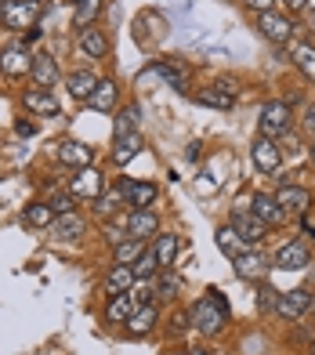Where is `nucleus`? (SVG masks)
I'll return each instance as SVG.
<instances>
[{
  "mask_svg": "<svg viewBox=\"0 0 315 355\" xmlns=\"http://www.w3.org/2000/svg\"><path fill=\"white\" fill-rule=\"evenodd\" d=\"M188 322H192L203 337H217L228 327V304H225V297L217 294V290H210V294L203 301H196V309L188 312Z\"/></svg>",
  "mask_w": 315,
  "mask_h": 355,
  "instance_id": "1",
  "label": "nucleus"
},
{
  "mask_svg": "<svg viewBox=\"0 0 315 355\" xmlns=\"http://www.w3.org/2000/svg\"><path fill=\"white\" fill-rule=\"evenodd\" d=\"M258 127H261V135L264 138H282V135H290L294 131V109L290 102H264L261 105V116H258Z\"/></svg>",
  "mask_w": 315,
  "mask_h": 355,
  "instance_id": "2",
  "label": "nucleus"
},
{
  "mask_svg": "<svg viewBox=\"0 0 315 355\" xmlns=\"http://www.w3.org/2000/svg\"><path fill=\"white\" fill-rule=\"evenodd\" d=\"M232 268H235V276L246 279V283H264V276L272 272V257L261 247H246L240 257H232Z\"/></svg>",
  "mask_w": 315,
  "mask_h": 355,
  "instance_id": "3",
  "label": "nucleus"
},
{
  "mask_svg": "<svg viewBox=\"0 0 315 355\" xmlns=\"http://www.w3.org/2000/svg\"><path fill=\"white\" fill-rule=\"evenodd\" d=\"M37 19H40V0H8L4 15H0V22H4L8 29H19V33L33 29Z\"/></svg>",
  "mask_w": 315,
  "mask_h": 355,
  "instance_id": "4",
  "label": "nucleus"
},
{
  "mask_svg": "<svg viewBox=\"0 0 315 355\" xmlns=\"http://www.w3.org/2000/svg\"><path fill=\"white\" fill-rule=\"evenodd\" d=\"M258 29L264 37H269L272 44H294V33H297V26L290 15H282V11H264L258 15Z\"/></svg>",
  "mask_w": 315,
  "mask_h": 355,
  "instance_id": "5",
  "label": "nucleus"
},
{
  "mask_svg": "<svg viewBox=\"0 0 315 355\" xmlns=\"http://www.w3.org/2000/svg\"><path fill=\"white\" fill-rule=\"evenodd\" d=\"M308 309H312V290H305V286L287 290V294H279V297H276V315H279V319H287V322H297Z\"/></svg>",
  "mask_w": 315,
  "mask_h": 355,
  "instance_id": "6",
  "label": "nucleus"
},
{
  "mask_svg": "<svg viewBox=\"0 0 315 355\" xmlns=\"http://www.w3.org/2000/svg\"><path fill=\"white\" fill-rule=\"evenodd\" d=\"M312 265V250L301 243V239H290V243H282L272 257V268H282V272H301Z\"/></svg>",
  "mask_w": 315,
  "mask_h": 355,
  "instance_id": "7",
  "label": "nucleus"
},
{
  "mask_svg": "<svg viewBox=\"0 0 315 355\" xmlns=\"http://www.w3.org/2000/svg\"><path fill=\"white\" fill-rule=\"evenodd\" d=\"M250 159H254V167H258L261 174H276L279 164H282V149L276 145V138L258 135L254 145H250Z\"/></svg>",
  "mask_w": 315,
  "mask_h": 355,
  "instance_id": "8",
  "label": "nucleus"
},
{
  "mask_svg": "<svg viewBox=\"0 0 315 355\" xmlns=\"http://www.w3.org/2000/svg\"><path fill=\"white\" fill-rule=\"evenodd\" d=\"M232 229L240 232V239L246 247H261V239L269 236V225H264L254 211H235L232 214Z\"/></svg>",
  "mask_w": 315,
  "mask_h": 355,
  "instance_id": "9",
  "label": "nucleus"
},
{
  "mask_svg": "<svg viewBox=\"0 0 315 355\" xmlns=\"http://www.w3.org/2000/svg\"><path fill=\"white\" fill-rule=\"evenodd\" d=\"M102 189H105V178H102V171H94V167H80L73 174V182H69V192L76 200H98L102 196Z\"/></svg>",
  "mask_w": 315,
  "mask_h": 355,
  "instance_id": "10",
  "label": "nucleus"
},
{
  "mask_svg": "<svg viewBox=\"0 0 315 355\" xmlns=\"http://www.w3.org/2000/svg\"><path fill=\"white\" fill-rule=\"evenodd\" d=\"M29 69H33V51L22 44H11L0 51V73L4 76H29Z\"/></svg>",
  "mask_w": 315,
  "mask_h": 355,
  "instance_id": "11",
  "label": "nucleus"
},
{
  "mask_svg": "<svg viewBox=\"0 0 315 355\" xmlns=\"http://www.w3.org/2000/svg\"><path fill=\"white\" fill-rule=\"evenodd\" d=\"M196 102L210 105V109H232L235 105V84H232V80H217V84L196 91Z\"/></svg>",
  "mask_w": 315,
  "mask_h": 355,
  "instance_id": "12",
  "label": "nucleus"
},
{
  "mask_svg": "<svg viewBox=\"0 0 315 355\" xmlns=\"http://www.w3.org/2000/svg\"><path fill=\"white\" fill-rule=\"evenodd\" d=\"M58 164H66V167H73V171H80V167H91V159H94V149L87 141H76V138H66L58 145Z\"/></svg>",
  "mask_w": 315,
  "mask_h": 355,
  "instance_id": "13",
  "label": "nucleus"
},
{
  "mask_svg": "<svg viewBox=\"0 0 315 355\" xmlns=\"http://www.w3.org/2000/svg\"><path fill=\"white\" fill-rule=\"evenodd\" d=\"M276 200H279V207H282L287 214H308L312 192H308L305 185H282V189L276 192Z\"/></svg>",
  "mask_w": 315,
  "mask_h": 355,
  "instance_id": "14",
  "label": "nucleus"
},
{
  "mask_svg": "<svg viewBox=\"0 0 315 355\" xmlns=\"http://www.w3.org/2000/svg\"><path fill=\"white\" fill-rule=\"evenodd\" d=\"M141 149H145V138H141V131L116 135V138H113V164H116V167H127Z\"/></svg>",
  "mask_w": 315,
  "mask_h": 355,
  "instance_id": "15",
  "label": "nucleus"
},
{
  "mask_svg": "<svg viewBox=\"0 0 315 355\" xmlns=\"http://www.w3.org/2000/svg\"><path fill=\"white\" fill-rule=\"evenodd\" d=\"M250 211H254L264 225H269V229H276V225H282V221L290 218V214L279 207V200H276V196H264V192H258V196L250 200Z\"/></svg>",
  "mask_w": 315,
  "mask_h": 355,
  "instance_id": "16",
  "label": "nucleus"
},
{
  "mask_svg": "<svg viewBox=\"0 0 315 355\" xmlns=\"http://www.w3.org/2000/svg\"><path fill=\"white\" fill-rule=\"evenodd\" d=\"M127 236L131 239H156V236H160V218H156L152 211H131Z\"/></svg>",
  "mask_w": 315,
  "mask_h": 355,
  "instance_id": "17",
  "label": "nucleus"
},
{
  "mask_svg": "<svg viewBox=\"0 0 315 355\" xmlns=\"http://www.w3.org/2000/svg\"><path fill=\"white\" fill-rule=\"evenodd\" d=\"M29 76H33V84L44 87V91H51L58 84V62L51 55H33V69H29Z\"/></svg>",
  "mask_w": 315,
  "mask_h": 355,
  "instance_id": "18",
  "label": "nucleus"
},
{
  "mask_svg": "<svg viewBox=\"0 0 315 355\" xmlns=\"http://www.w3.org/2000/svg\"><path fill=\"white\" fill-rule=\"evenodd\" d=\"M51 229H55V239H62V243H73V239H80V236L87 232V221L73 211V214H58Z\"/></svg>",
  "mask_w": 315,
  "mask_h": 355,
  "instance_id": "19",
  "label": "nucleus"
},
{
  "mask_svg": "<svg viewBox=\"0 0 315 355\" xmlns=\"http://www.w3.org/2000/svg\"><path fill=\"white\" fill-rule=\"evenodd\" d=\"M120 102V87H116V80H98V87H94V94L87 98L91 109H98V112H113Z\"/></svg>",
  "mask_w": 315,
  "mask_h": 355,
  "instance_id": "20",
  "label": "nucleus"
},
{
  "mask_svg": "<svg viewBox=\"0 0 315 355\" xmlns=\"http://www.w3.org/2000/svg\"><path fill=\"white\" fill-rule=\"evenodd\" d=\"M94 87H98V76H94L91 69H76V73H69V76H66V91L73 94V98H80V102H87V98H91Z\"/></svg>",
  "mask_w": 315,
  "mask_h": 355,
  "instance_id": "21",
  "label": "nucleus"
},
{
  "mask_svg": "<svg viewBox=\"0 0 315 355\" xmlns=\"http://www.w3.org/2000/svg\"><path fill=\"white\" fill-rule=\"evenodd\" d=\"M26 109L37 112V116H58V112H62V105H58V98H55V91H44V87L26 94Z\"/></svg>",
  "mask_w": 315,
  "mask_h": 355,
  "instance_id": "22",
  "label": "nucleus"
},
{
  "mask_svg": "<svg viewBox=\"0 0 315 355\" xmlns=\"http://www.w3.org/2000/svg\"><path fill=\"white\" fill-rule=\"evenodd\" d=\"M178 247H181V239H178L174 232H160V236L152 239V254H156V261H160V268H170V265H174Z\"/></svg>",
  "mask_w": 315,
  "mask_h": 355,
  "instance_id": "23",
  "label": "nucleus"
},
{
  "mask_svg": "<svg viewBox=\"0 0 315 355\" xmlns=\"http://www.w3.org/2000/svg\"><path fill=\"white\" fill-rule=\"evenodd\" d=\"M156 322H160V309H156V304H141V309L131 312L127 330H131L134 337H138V334H152V330H156Z\"/></svg>",
  "mask_w": 315,
  "mask_h": 355,
  "instance_id": "24",
  "label": "nucleus"
},
{
  "mask_svg": "<svg viewBox=\"0 0 315 355\" xmlns=\"http://www.w3.org/2000/svg\"><path fill=\"white\" fill-rule=\"evenodd\" d=\"M138 283V276H134V268L131 265H113V272L105 276V290L109 294H131V286Z\"/></svg>",
  "mask_w": 315,
  "mask_h": 355,
  "instance_id": "25",
  "label": "nucleus"
},
{
  "mask_svg": "<svg viewBox=\"0 0 315 355\" xmlns=\"http://www.w3.org/2000/svg\"><path fill=\"white\" fill-rule=\"evenodd\" d=\"M156 196H160V189H156L152 182H131V189H127V203L134 207V211H152Z\"/></svg>",
  "mask_w": 315,
  "mask_h": 355,
  "instance_id": "26",
  "label": "nucleus"
},
{
  "mask_svg": "<svg viewBox=\"0 0 315 355\" xmlns=\"http://www.w3.org/2000/svg\"><path fill=\"white\" fill-rule=\"evenodd\" d=\"M80 47H84V55H91V58H105L109 55V37L102 33L98 26H87V29H80Z\"/></svg>",
  "mask_w": 315,
  "mask_h": 355,
  "instance_id": "27",
  "label": "nucleus"
},
{
  "mask_svg": "<svg viewBox=\"0 0 315 355\" xmlns=\"http://www.w3.org/2000/svg\"><path fill=\"white\" fill-rule=\"evenodd\" d=\"M290 62L297 66V73H301L305 80L315 84V47L312 44H290Z\"/></svg>",
  "mask_w": 315,
  "mask_h": 355,
  "instance_id": "28",
  "label": "nucleus"
},
{
  "mask_svg": "<svg viewBox=\"0 0 315 355\" xmlns=\"http://www.w3.org/2000/svg\"><path fill=\"white\" fill-rule=\"evenodd\" d=\"M152 69H156V76H160L163 84H170L174 91H185L188 87V76L181 69V62H152Z\"/></svg>",
  "mask_w": 315,
  "mask_h": 355,
  "instance_id": "29",
  "label": "nucleus"
},
{
  "mask_svg": "<svg viewBox=\"0 0 315 355\" xmlns=\"http://www.w3.org/2000/svg\"><path fill=\"white\" fill-rule=\"evenodd\" d=\"M55 211H51V203L47 200H40V203H29L26 207V214H22V221L29 225V229H47V225H55Z\"/></svg>",
  "mask_w": 315,
  "mask_h": 355,
  "instance_id": "30",
  "label": "nucleus"
},
{
  "mask_svg": "<svg viewBox=\"0 0 315 355\" xmlns=\"http://www.w3.org/2000/svg\"><path fill=\"white\" fill-rule=\"evenodd\" d=\"M214 243H217V250L228 254V257H240V254L246 250V243L240 239V232H235L232 225H222V229L214 232Z\"/></svg>",
  "mask_w": 315,
  "mask_h": 355,
  "instance_id": "31",
  "label": "nucleus"
},
{
  "mask_svg": "<svg viewBox=\"0 0 315 355\" xmlns=\"http://www.w3.org/2000/svg\"><path fill=\"white\" fill-rule=\"evenodd\" d=\"M102 4H105V0H76L73 26H76V29H87V26H94V19L102 15Z\"/></svg>",
  "mask_w": 315,
  "mask_h": 355,
  "instance_id": "32",
  "label": "nucleus"
},
{
  "mask_svg": "<svg viewBox=\"0 0 315 355\" xmlns=\"http://www.w3.org/2000/svg\"><path fill=\"white\" fill-rule=\"evenodd\" d=\"M127 189H131V182H120V189H116V192H109V196H105V192H102V196L94 200V214H102V218H109V214H113L116 207L123 203V200H127Z\"/></svg>",
  "mask_w": 315,
  "mask_h": 355,
  "instance_id": "33",
  "label": "nucleus"
},
{
  "mask_svg": "<svg viewBox=\"0 0 315 355\" xmlns=\"http://www.w3.org/2000/svg\"><path fill=\"white\" fill-rule=\"evenodd\" d=\"M145 247H149V239H123V243L113 250L116 254V265H134L141 254H145Z\"/></svg>",
  "mask_w": 315,
  "mask_h": 355,
  "instance_id": "34",
  "label": "nucleus"
},
{
  "mask_svg": "<svg viewBox=\"0 0 315 355\" xmlns=\"http://www.w3.org/2000/svg\"><path fill=\"white\" fill-rule=\"evenodd\" d=\"M131 312H134V301H131V294H116L113 301H109V309H105L109 322H127V319H131Z\"/></svg>",
  "mask_w": 315,
  "mask_h": 355,
  "instance_id": "35",
  "label": "nucleus"
},
{
  "mask_svg": "<svg viewBox=\"0 0 315 355\" xmlns=\"http://www.w3.org/2000/svg\"><path fill=\"white\" fill-rule=\"evenodd\" d=\"M131 268H134V276H138V279H156V276H160V261H156L152 247H145V254H141Z\"/></svg>",
  "mask_w": 315,
  "mask_h": 355,
  "instance_id": "36",
  "label": "nucleus"
},
{
  "mask_svg": "<svg viewBox=\"0 0 315 355\" xmlns=\"http://www.w3.org/2000/svg\"><path fill=\"white\" fill-rule=\"evenodd\" d=\"M138 116H141V109H138V105L120 109V112H116V123H113V138H116V135H131V131H134V123H138Z\"/></svg>",
  "mask_w": 315,
  "mask_h": 355,
  "instance_id": "37",
  "label": "nucleus"
},
{
  "mask_svg": "<svg viewBox=\"0 0 315 355\" xmlns=\"http://www.w3.org/2000/svg\"><path fill=\"white\" fill-rule=\"evenodd\" d=\"M178 290H181V279H178L170 268H160V279H156V294H160V297H174Z\"/></svg>",
  "mask_w": 315,
  "mask_h": 355,
  "instance_id": "38",
  "label": "nucleus"
},
{
  "mask_svg": "<svg viewBox=\"0 0 315 355\" xmlns=\"http://www.w3.org/2000/svg\"><path fill=\"white\" fill-rule=\"evenodd\" d=\"M152 297H156V283H152V279H138V283L131 286L134 309H141V304H152Z\"/></svg>",
  "mask_w": 315,
  "mask_h": 355,
  "instance_id": "39",
  "label": "nucleus"
},
{
  "mask_svg": "<svg viewBox=\"0 0 315 355\" xmlns=\"http://www.w3.org/2000/svg\"><path fill=\"white\" fill-rule=\"evenodd\" d=\"M47 203H51L55 214H73L76 211V196H73V192H51V200H47Z\"/></svg>",
  "mask_w": 315,
  "mask_h": 355,
  "instance_id": "40",
  "label": "nucleus"
},
{
  "mask_svg": "<svg viewBox=\"0 0 315 355\" xmlns=\"http://www.w3.org/2000/svg\"><path fill=\"white\" fill-rule=\"evenodd\" d=\"M276 297H279V290L261 286V290H258V309H261V312H276Z\"/></svg>",
  "mask_w": 315,
  "mask_h": 355,
  "instance_id": "41",
  "label": "nucleus"
},
{
  "mask_svg": "<svg viewBox=\"0 0 315 355\" xmlns=\"http://www.w3.org/2000/svg\"><path fill=\"white\" fill-rule=\"evenodd\" d=\"M243 4L254 11V15H264V11H276V4L279 0H243Z\"/></svg>",
  "mask_w": 315,
  "mask_h": 355,
  "instance_id": "42",
  "label": "nucleus"
},
{
  "mask_svg": "<svg viewBox=\"0 0 315 355\" xmlns=\"http://www.w3.org/2000/svg\"><path fill=\"white\" fill-rule=\"evenodd\" d=\"M301 127H305V135L315 141V105H308L305 109V116H301Z\"/></svg>",
  "mask_w": 315,
  "mask_h": 355,
  "instance_id": "43",
  "label": "nucleus"
},
{
  "mask_svg": "<svg viewBox=\"0 0 315 355\" xmlns=\"http://www.w3.org/2000/svg\"><path fill=\"white\" fill-rule=\"evenodd\" d=\"M105 239H109L113 247H120L123 239H131V236H127V229H113V225H109V229H105Z\"/></svg>",
  "mask_w": 315,
  "mask_h": 355,
  "instance_id": "44",
  "label": "nucleus"
},
{
  "mask_svg": "<svg viewBox=\"0 0 315 355\" xmlns=\"http://www.w3.org/2000/svg\"><path fill=\"white\" fill-rule=\"evenodd\" d=\"M15 135H22V138L37 135V123H33V120H19V123H15Z\"/></svg>",
  "mask_w": 315,
  "mask_h": 355,
  "instance_id": "45",
  "label": "nucleus"
},
{
  "mask_svg": "<svg viewBox=\"0 0 315 355\" xmlns=\"http://www.w3.org/2000/svg\"><path fill=\"white\" fill-rule=\"evenodd\" d=\"M279 4H287V11H305L308 0H279Z\"/></svg>",
  "mask_w": 315,
  "mask_h": 355,
  "instance_id": "46",
  "label": "nucleus"
},
{
  "mask_svg": "<svg viewBox=\"0 0 315 355\" xmlns=\"http://www.w3.org/2000/svg\"><path fill=\"white\" fill-rule=\"evenodd\" d=\"M188 355H214V352H210V348H192Z\"/></svg>",
  "mask_w": 315,
  "mask_h": 355,
  "instance_id": "47",
  "label": "nucleus"
},
{
  "mask_svg": "<svg viewBox=\"0 0 315 355\" xmlns=\"http://www.w3.org/2000/svg\"><path fill=\"white\" fill-rule=\"evenodd\" d=\"M312 159H315V141H312Z\"/></svg>",
  "mask_w": 315,
  "mask_h": 355,
  "instance_id": "48",
  "label": "nucleus"
},
{
  "mask_svg": "<svg viewBox=\"0 0 315 355\" xmlns=\"http://www.w3.org/2000/svg\"><path fill=\"white\" fill-rule=\"evenodd\" d=\"M214 355H228V352H214Z\"/></svg>",
  "mask_w": 315,
  "mask_h": 355,
  "instance_id": "49",
  "label": "nucleus"
},
{
  "mask_svg": "<svg viewBox=\"0 0 315 355\" xmlns=\"http://www.w3.org/2000/svg\"><path fill=\"white\" fill-rule=\"evenodd\" d=\"M0 15H4V4H0Z\"/></svg>",
  "mask_w": 315,
  "mask_h": 355,
  "instance_id": "50",
  "label": "nucleus"
},
{
  "mask_svg": "<svg viewBox=\"0 0 315 355\" xmlns=\"http://www.w3.org/2000/svg\"><path fill=\"white\" fill-rule=\"evenodd\" d=\"M312 355H315V345H312Z\"/></svg>",
  "mask_w": 315,
  "mask_h": 355,
  "instance_id": "51",
  "label": "nucleus"
}]
</instances>
